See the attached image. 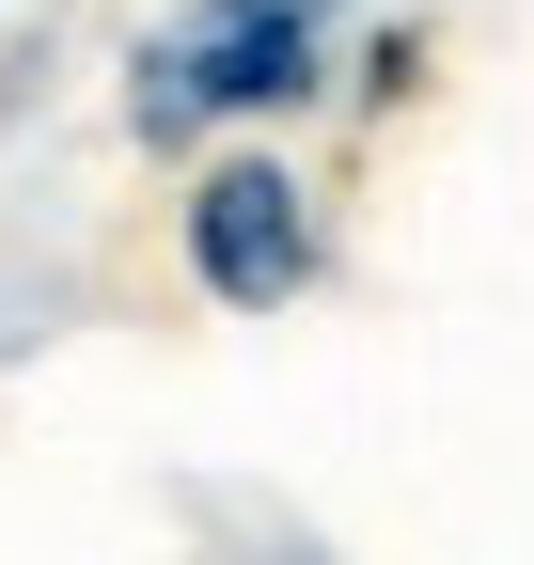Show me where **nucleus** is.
<instances>
[{"label":"nucleus","mask_w":534,"mask_h":565,"mask_svg":"<svg viewBox=\"0 0 534 565\" xmlns=\"http://www.w3.org/2000/svg\"><path fill=\"white\" fill-rule=\"evenodd\" d=\"M314 63H330V0H189L126 63V126L189 141V126H236V110H299Z\"/></svg>","instance_id":"1"},{"label":"nucleus","mask_w":534,"mask_h":565,"mask_svg":"<svg viewBox=\"0 0 534 565\" xmlns=\"http://www.w3.org/2000/svg\"><path fill=\"white\" fill-rule=\"evenodd\" d=\"M189 282L236 299V315H284L314 282V189L284 158H221L205 189H189Z\"/></svg>","instance_id":"2"}]
</instances>
